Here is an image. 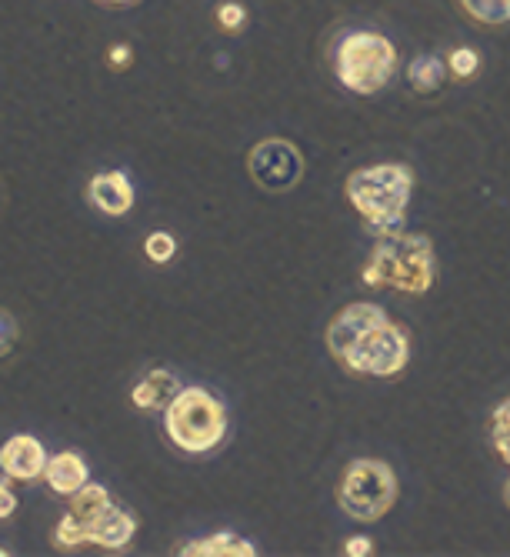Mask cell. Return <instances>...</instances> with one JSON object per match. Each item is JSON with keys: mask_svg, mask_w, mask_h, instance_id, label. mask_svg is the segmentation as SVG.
Here are the masks:
<instances>
[{"mask_svg": "<svg viewBox=\"0 0 510 557\" xmlns=\"http://www.w3.org/2000/svg\"><path fill=\"white\" fill-rule=\"evenodd\" d=\"M0 467H4V474L10 477V481L34 484L47 471V451L37 437L17 434L0 447Z\"/></svg>", "mask_w": 510, "mask_h": 557, "instance_id": "9", "label": "cell"}, {"mask_svg": "<svg viewBox=\"0 0 510 557\" xmlns=\"http://www.w3.org/2000/svg\"><path fill=\"white\" fill-rule=\"evenodd\" d=\"M447 74H450L447 61L444 57H437V54H417L414 61L407 64V84H410V91L420 94V97L437 94L440 87H444Z\"/></svg>", "mask_w": 510, "mask_h": 557, "instance_id": "15", "label": "cell"}, {"mask_svg": "<svg viewBox=\"0 0 510 557\" xmlns=\"http://www.w3.org/2000/svg\"><path fill=\"white\" fill-rule=\"evenodd\" d=\"M384 321H387V311L380 304H367V301L347 304L344 311L334 314V321L327 324V351L334 354L337 361H344L350 354V347L364 341V337Z\"/></svg>", "mask_w": 510, "mask_h": 557, "instance_id": "8", "label": "cell"}, {"mask_svg": "<svg viewBox=\"0 0 510 557\" xmlns=\"http://www.w3.org/2000/svg\"><path fill=\"white\" fill-rule=\"evenodd\" d=\"M334 74L350 94L374 97L394 81L397 47L380 31H350L337 41Z\"/></svg>", "mask_w": 510, "mask_h": 557, "instance_id": "4", "label": "cell"}, {"mask_svg": "<svg viewBox=\"0 0 510 557\" xmlns=\"http://www.w3.org/2000/svg\"><path fill=\"white\" fill-rule=\"evenodd\" d=\"M227 404L207 387H180L164 407V434L184 454H210L227 437Z\"/></svg>", "mask_w": 510, "mask_h": 557, "instance_id": "3", "label": "cell"}, {"mask_svg": "<svg viewBox=\"0 0 510 557\" xmlns=\"http://www.w3.org/2000/svg\"><path fill=\"white\" fill-rule=\"evenodd\" d=\"M464 7L467 17H474L477 24L497 27L510 21V0H457Z\"/></svg>", "mask_w": 510, "mask_h": 557, "instance_id": "17", "label": "cell"}, {"mask_svg": "<svg viewBox=\"0 0 510 557\" xmlns=\"http://www.w3.org/2000/svg\"><path fill=\"white\" fill-rule=\"evenodd\" d=\"M144 254H147V261H154V264H170L177 254V237L167 231H154L144 241Z\"/></svg>", "mask_w": 510, "mask_h": 557, "instance_id": "21", "label": "cell"}, {"mask_svg": "<svg viewBox=\"0 0 510 557\" xmlns=\"http://www.w3.org/2000/svg\"><path fill=\"white\" fill-rule=\"evenodd\" d=\"M0 557H7V551H4V547H0Z\"/></svg>", "mask_w": 510, "mask_h": 557, "instance_id": "30", "label": "cell"}, {"mask_svg": "<svg viewBox=\"0 0 510 557\" xmlns=\"http://www.w3.org/2000/svg\"><path fill=\"white\" fill-rule=\"evenodd\" d=\"M87 201L94 204L100 214L124 217L134 211V187H130L127 174H120V171L94 174L87 184Z\"/></svg>", "mask_w": 510, "mask_h": 557, "instance_id": "10", "label": "cell"}, {"mask_svg": "<svg viewBox=\"0 0 510 557\" xmlns=\"http://www.w3.org/2000/svg\"><path fill=\"white\" fill-rule=\"evenodd\" d=\"M490 437H494V451L500 454V461L510 467V397H504L494 407V417H490Z\"/></svg>", "mask_w": 510, "mask_h": 557, "instance_id": "19", "label": "cell"}, {"mask_svg": "<svg viewBox=\"0 0 510 557\" xmlns=\"http://www.w3.org/2000/svg\"><path fill=\"white\" fill-rule=\"evenodd\" d=\"M4 204H7V194H4V184H0V214H4Z\"/></svg>", "mask_w": 510, "mask_h": 557, "instance_id": "28", "label": "cell"}, {"mask_svg": "<svg viewBox=\"0 0 510 557\" xmlns=\"http://www.w3.org/2000/svg\"><path fill=\"white\" fill-rule=\"evenodd\" d=\"M400 484L394 467L377 457H357L344 467L337 484V504L350 521L374 524L397 504Z\"/></svg>", "mask_w": 510, "mask_h": 557, "instance_id": "5", "label": "cell"}, {"mask_svg": "<svg viewBox=\"0 0 510 557\" xmlns=\"http://www.w3.org/2000/svg\"><path fill=\"white\" fill-rule=\"evenodd\" d=\"M80 544H90V527L80 521L74 511H67L54 531V547H60V551H74Z\"/></svg>", "mask_w": 510, "mask_h": 557, "instance_id": "18", "label": "cell"}, {"mask_svg": "<svg viewBox=\"0 0 510 557\" xmlns=\"http://www.w3.org/2000/svg\"><path fill=\"white\" fill-rule=\"evenodd\" d=\"M97 4H107V7H127V4H137V0H97Z\"/></svg>", "mask_w": 510, "mask_h": 557, "instance_id": "27", "label": "cell"}, {"mask_svg": "<svg viewBox=\"0 0 510 557\" xmlns=\"http://www.w3.org/2000/svg\"><path fill=\"white\" fill-rule=\"evenodd\" d=\"M447 71L450 77H457V81H470V77L480 74V54L474 47H454V51L447 54Z\"/></svg>", "mask_w": 510, "mask_h": 557, "instance_id": "20", "label": "cell"}, {"mask_svg": "<svg viewBox=\"0 0 510 557\" xmlns=\"http://www.w3.org/2000/svg\"><path fill=\"white\" fill-rule=\"evenodd\" d=\"M437 261H434V244L424 234H390L377 237L374 251H370L360 281L367 287H394L400 294H427L434 287Z\"/></svg>", "mask_w": 510, "mask_h": 557, "instance_id": "2", "label": "cell"}, {"mask_svg": "<svg viewBox=\"0 0 510 557\" xmlns=\"http://www.w3.org/2000/svg\"><path fill=\"white\" fill-rule=\"evenodd\" d=\"M110 507H114V501H110V494H107V487H100V484H84L80 491L70 494V511H74L80 521H84L87 527H94L100 517H104Z\"/></svg>", "mask_w": 510, "mask_h": 557, "instance_id": "16", "label": "cell"}, {"mask_svg": "<svg viewBox=\"0 0 510 557\" xmlns=\"http://www.w3.org/2000/svg\"><path fill=\"white\" fill-rule=\"evenodd\" d=\"M180 394V377L167 367H154L150 374H144L130 391V404L137 411H164V407Z\"/></svg>", "mask_w": 510, "mask_h": 557, "instance_id": "11", "label": "cell"}, {"mask_svg": "<svg viewBox=\"0 0 510 557\" xmlns=\"http://www.w3.org/2000/svg\"><path fill=\"white\" fill-rule=\"evenodd\" d=\"M217 27L224 34H240L247 27V7L237 4V0H224V4H217Z\"/></svg>", "mask_w": 510, "mask_h": 557, "instance_id": "22", "label": "cell"}, {"mask_svg": "<svg viewBox=\"0 0 510 557\" xmlns=\"http://www.w3.org/2000/svg\"><path fill=\"white\" fill-rule=\"evenodd\" d=\"M344 554L347 557H370V554H374V541H370L367 534L347 537V541H344Z\"/></svg>", "mask_w": 510, "mask_h": 557, "instance_id": "25", "label": "cell"}, {"mask_svg": "<svg viewBox=\"0 0 510 557\" xmlns=\"http://www.w3.org/2000/svg\"><path fill=\"white\" fill-rule=\"evenodd\" d=\"M504 501H507V507H510V477H507V484H504Z\"/></svg>", "mask_w": 510, "mask_h": 557, "instance_id": "29", "label": "cell"}, {"mask_svg": "<svg viewBox=\"0 0 510 557\" xmlns=\"http://www.w3.org/2000/svg\"><path fill=\"white\" fill-rule=\"evenodd\" d=\"M14 511H17V497H14V491L0 484V521H7V517L14 514Z\"/></svg>", "mask_w": 510, "mask_h": 557, "instance_id": "26", "label": "cell"}, {"mask_svg": "<svg viewBox=\"0 0 510 557\" xmlns=\"http://www.w3.org/2000/svg\"><path fill=\"white\" fill-rule=\"evenodd\" d=\"M344 194L370 237L400 234L407 224L410 194H414V171L394 161L357 167L344 181Z\"/></svg>", "mask_w": 510, "mask_h": 557, "instance_id": "1", "label": "cell"}, {"mask_svg": "<svg viewBox=\"0 0 510 557\" xmlns=\"http://www.w3.org/2000/svg\"><path fill=\"white\" fill-rule=\"evenodd\" d=\"M134 534H137L134 517L127 511H120V507H110V511L90 527V544H100V547H107V551H120V547H127L134 541Z\"/></svg>", "mask_w": 510, "mask_h": 557, "instance_id": "14", "label": "cell"}, {"mask_svg": "<svg viewBox=\"0 0 510 557\" xmlns=\"http://www.w3.org/2000/svg\"><path fill=\"white\" fill-rule=\"evenodd\" d=\"M44 477H47V487L54 494H60V497H70L74 491H80V487L87 484V477H90V471H87V461L80 454H74V451H60V454H54V457H47V471H44Z\"/></svg>", "mask_w": 510, "mask_h": 557, "instance_id": "12", "label": "cell"}, {"mask_svg": "<svg viewBox=\"0 0 510 557\" xmlns=\"http://www.w3.org/2000/svg\"><path fill=\"white\" fill-rule=\"evenodd\" d=\"M20 341V324L17 317L7 311V307H0V357H7L10 351L17 347Z\"/></svg>", "mask_w": 510, "mask_h": 557, "instance_id": "23", "label": "cell"}, {"mask_svg": "<svg viewBox=\"0 0 510 557\" xmlns=\"http://www.w3.org/2000/svg\"><path fill=\"white\" fill-rule=\"evenodd\" d=\"M407 361H410V337L404 327L387 317V321L374 327L364 341L350 347V354L340 364H344L350 374L397 377L407 367Z\"/></svg>", "mask_w": 510, "mask_h": 557, "instance_id": "6", "label": "cell"}, {"mask_svg": "<svg viewBox=\"0 0 510 557\" xmlns=\"http://www.w3.org/2000/svg\"><path fill=\"white\" fill-rule=\"evenodd\" d=\"M177 554L180 557H257L260 551L247 541V537H240L234 531H220V534L180 544Z\"/></svg>", "mask_w": 510, "mask_h": 557, "instance_id": "13", "label": "cell"}, {"mask_svg": "<svg viewBox=\"0 0 510 557\" xmlns=\"http://www.w3.org/2000/svg\"><path fill=\"white\" fill-rule=\"evenodd\" d=\"M130 64H134V51H130V44H114L107 51V67H110V71H127Z\"/></svg>", "mask_w": 510, "mask_h": 557, "instance_id": "24", "label": "cell"}, {"mask_svg": "<svg viewBox=\"0 0 510 557\" xmlns=\"http://www.w3.org/2000/svg\"><path fill=\"white\" fill-rule=\"evenodd\" d=\"M247 171L260 191L284 194V191H294L300 177H304V157L284 137H267V141L250 147Z\"/></svg>", "mask_w": 510, "mask_h": 557, "instance_id": "7", "label": "cell"}]
</instances>
